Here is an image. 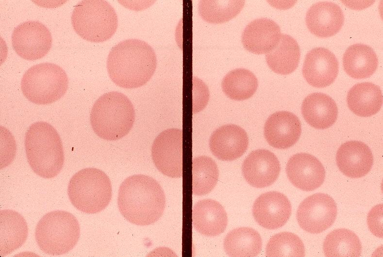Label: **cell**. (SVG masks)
I'll return each instance as SVG.
<instances>
[{"label": "cell", "mask_w": 383, "mask_h": 257, "mask_svg": "<svg viewBox=\"0 0 383 257\" xmlns=\"http://www.w3.org/2000/svg\"><path fill=\"white\" fill-rule=\"evenodd\" d=\"M157 58L153 48L144 41L128 39L120 41L110 50L106 67L109 76L119 87H140L154 74Z\"/></svg>", "instance_id": "cell-1"}, {"label": "cell", "mask_w": 383, "mask_h": 257, "mask_svg": "<svg viewBox=\"0 0 383 257\" xmlns=\"http://www.w3.org/2000/svg\"><path fill=\"white\" fill-rule=\"evenodd\" d=\"M117 205L128 221L138 225H148L162 216L166 196L155 179L145 175H135L128 177L120 185Z\"/></svg>", "instance_id": "cell-2"}, {"label": "cell", "mask_w": 383, "mask_h": 257, "mask_svg": "<svg viewBox=\"0 0 383 257\" xmlns=\"http://www.w3.org/2000/svg\"><path fill=\"white\" fill-rule=\"evenodd\" d=\"M24 145L28 162L35 174L50 179L60 173L65 161L64 148L51 125L44 121L32 124L26 132Z\"/></svg>", "instance_id": "cell-3"}, {"label": "cell", "mask_w": 383, "mask_h": 257, "mask_svg": "<svg viewBox=\"0 0 383 257\" xmlns=\"http://www.w3.org/2000/svg\"><path fill=\"white\" fill-rule=\"evenodd\" d=\"M135 111L128 97L122 93L104 94L95 102L90 114L92 128L100 138L116 141L127 135L133 127Z\"/></svg>", "instance_id": "cell-4"}, {"label": "cell", "mask_w": 383, "mask_h": 257, "mask_svg": "<svg viewBox=\"0 0 383 257\" xmlns=\"http://www.w3.org/2000/svg\"><path fill=\"white\" fill-rule=\"evenodd\" d=\"M112 193L111 182L108 176L93 167L76 173L67 187V194L72 205L87 214H95L104 209L110 202Z\"/></svg>", "instance_id": "cell-5"}, {"label": "cell", "mask_w": 383, "mask_h": 257, "mask_svg": "<svg viewBox=\"0 0 383 257\" xmlns=\"http://www.w3.org/2000/svg\"><path fill=\"white\" fill-rule=\"evenodd\" d=\"M35 239L39 248L50 256H60L71 250L80 236L78 221L71 213L61 210L50 211L37 223Z\"/></svg>", "instance_id": "cell-6"}, {"label": "cell", "mask_w": 383, "mask_h": 257, "mask_svg": "<svg viewBox=\"0 0 383 257\" xmlns=\"http://www.w3.org/2000/svg\"><path fill=\"white\" fill-rule=\"evenodd\" d=\"M71 18L75 32L83 39L93 42L108 40L118 26L116 11L105 0L80 1L75 5Z\"/></svg>", "instance_id": "cell-7"}, {"label": "cell", "mask_w": 383, "mask_h": 257, "mask_svg": "<svg viewBox=\"0 0 383 257\" xmlns=\"http://www.w3.org/2000/svg\"><path fill=\"white\" fill-rule=\"evenodd\" d=\"M20 84L23 95L29 101L45 105L64 96L68 89V79L60 66L46 62L30 67L23 74Z\"/></svg>", "instance_id": "cell-8"}, {"label": "cell", "mask_w": 383, "mask_h": 257, "mask_svg": "<svg viewBox=\"0 0 383 257\" xmlns=\"http://www.w3.org/2000/svg\"><path fill=\"white\" fill-rule=\"evenodd\" d=\"M151 157L157 169L172 178L183 176V130L176 128L166 129L154 139Z\"/></svg>", "instance_id": "cell-9"}, {"label": "cell", "mask_w": 383, "mask_h": 257, "mask_svg": "<svg viewBox=\"0 0 383 257\" xmlns=\"http://www.w3.org/2000/svg\"><path fill=\"white\" fill-rule=\"evenodd\" d=\"M16 53L27 60L41 59L50 51L52 36L48 28L38 21L29 20L17 25L11 36Z\"/></svg>", "instance_id": "cell-10"}, {"label": "cell", "mask_w": 383, "mask_h": 257, "mask_svg": "<svg viewBox=\"0 0 383 257\" xmlns=\"http://www.w3.org/2000/svg\"><path fill=\"white\" fill-rule=\"evenodd\" d=\"M337 215L334 200L329 195L316 193L304 199L297 212V219L300 227L305 231L320 233L334 223Z\"/></svg>", "instance_id": "cell-11"}, {"label": "cell", "mask_w": 383, "mask_h": 257, "mask_svg": "<svg viewBox=\"0 0 383 257\" xmlns=\"http://www.w3.org/2000/svg\"><path fill=\"white\" fill-rule=\"evenodd\" d=\"M291 211V205L287 197L276 191L260 195L252 207L255 221L268 229H275L284 225L289 219Z\"/></svg>", "instance_id": "cell-12"}, {"label": "cell", "mask_w": 383, "mask_h": 257, "mask_svg": "<svg viewBox=\"0 0 383 257\" xmlns=\"http://www.w3.org/2000/svg\"><path fill=\"white\" fill-rule=\"evenodd\" d=\"M339 64L335 55L323 47L313 48L306 54L302 67L303 77L310 85L323 88L336 78Z\"/></svg>", "instance_id": "cell-13"}, {"label": "cell", "mask_w": 383, "mask_h": 257, "mask_svg": "<svg viewBox=\"0 0 383 257\" xmlns=\"http://www.w3.org/2000/svg\"><path fill=\"white\" fill-rule=\"evenodd\" d=\"M242 174L252 186L262 188L272 184L278 178L281 167L276 155L265 149L251 152L244 161Z\"/></svg>", "instance_id": "cell-14"}, {"label": "cell", "mask_w": 383, "mask_h": 257, "mask_svg": "<svg viewBox=\"0 0 383 257\" xmlns=\"http://www.w3.org/2000/svg\"><path fill=\"white\" fill-rule=\"evenodd\" d=\"M286 172L292 184L305 191H313L324 182L325 170L315 156L306 153H297L288 160Z\"/></svg>", "instance_id": "cell-15"}, {"label": "cell", "mask_w": 383, "mask_h": 257, "mask_svg": "<svg viewBox=\"0 0 383 257\" xmlns=\"http://www.w3.org/2000/svg\"><path fill=\"white\" fill-rule=\"evenodd\" d=\"M301 132L298 117L287 111H279L270 115L264 126V135L267 143L278 149L288 148L299 140Z\"/></svg>", "instance_id": "cell-16"}, {"label": "cell", "mask_w": 383, "mask_h": 257, "mask_svg": "<svg viewBox=\"0 0 383 257\" xmlns=\"http://www.w3.org/2000/svg\"><path fill=\"white\" fill-rule=\"evenodd\" d=\"M248 145L246 132L233 124L220 127L213 132L209 140L212 154L219 160L225 161L240 157L247 150Z\"/></svg>", "instance_id": "cell-17"}, {"label": "cell", "mask_w": 383, "mask_h": 257, "mask_svg": "<svg viewBox=\"0 0 383 257\" xmlns=\"http://www.w3.org/2000/svg\"><path fill=\"white\" fill-rule=\"evenodd\" d=\"M281 35L280 28L274 21L259 18L246 26L242 34V42L244 48L250 52L266 54L277 46Z\"/></svg>", "instance_id": "cell-18"}, {"label": "cell", "mask_w": 383, "mask_h": 257, "mask_svg": "<svg viewBox=\"0 0 383 257\" xmlns=\"http://www.w3.org/2000/svg\"><path fill=\"white\" fill-rule=\"evenodd\" d=\"M336 161L339 170L351 178L366 176L371 170L373 156L369 147L364 143L350 141L339 147Z\"/></svg>", "instance_id": "cell-19"}, {"label": "cell", "mask_w": 383, "mask_h": 257, "mask_svg": "<svg viewBox=\"0 0 383 257\" xmlns=\"http://www.w3.org/2000/svg\"><path fill=\"white\" fill-rule=\"evenodd\" d=\"M305 21L308 30L314 35L328 37L337 33L344 22L341 8L331 1H320L308 10Z\"/></svg>", "instance_id": "cell-20"}, {"label": "cell", "mask_w": 383, "mask_h": 257, "mask_svg": "<svg viewBox=\"0 0 383 257\" xmlns=\"http://www.w3.org/2000/svg\"><path fill=\"white\" fill-rule=\"evenodd\" d=\"M192 223L195 229L207 236L222 233L228 224L225 209L218 202L211 199L197 202L192 209Z\"/></svg>", "instance_id": "cell-21"}, {"label": "cell", "mask_w": 383, "mask_h": 257, "mask_svg": "<svg viewBox=\"0 0 383 257\" xmlns=\"http://www.w3.org/2000/svg\"><path fill=\"white\" fill-rule=\"evenodd\" d=\"M301 113L305 121L316 129H326L336 121L338 108L334 100L322 93L308 95L301 105Z\"/></svg>", "instance_id": "cell-22"}, {"label": "cell", "mask_w": 383, "mask_h": 257, "mask_svg": "<svg viewBox=\"0 0 383 257\" xmlns=\"http://www.w3.org/2000/svg\"><path fill=\"white\" fill-rule=\"evenodd\" d=\"M0 256L11 254L26 241L28 227L24 218L12 209L0 211Z\"/></svg>", "instance_id": "cell-23"}, {"label": "cell", "mask_w": 383, "mask_h": 257, "mask_svg": "<svg viewBox=\"0 0 383 257\" xmlns=\"http://www.w3.org/2000/svg\"><path fill=\"white\" fill-rule=\"evenodd\" d=\"M347 104L356 115L369 117L377 113L383 104V95L378 85L370 82L357 83L348 93Z\"/></svg>", "instance_id": "cell-24"}, {"label": "cell", "mask_w": 383, "mask_h": 257, "mask_svg": "<svg viewBox=\"0 0 383 257\" xmlns=\"http://www.w3.org/2000/svg\"><path fill=\"white\" fill-rule=\"evenodd\" d=\"M343 65L346 73L355 79L369 77L378 65L377 56L370 46L361 43L350 46L345 52Z\"/></svg>", "instance_id": "cell-25"}, {"label": "cell", "mask_w": 383, "mask_h": 257, "mask_svg": "<svg viewBox=\"0 0 383 257\" xmlns=\"http://www.w3.org/2000/svg\"><path fill=\"white\" fill-rule=\"evenodd\" d=\"M300 56V47L290 35L282 34L277 46L266 55L268 67L274 72L288 75L298 67Z\"/></svg>", "instance_id": "cell-26"}, {"label": "cell", "mask_w": 383, "mask_h": 257, "mask_svg": "<svg viewBox=\"0 0 383 257\" xmlns=\"http://www.w3.org/2000/svg\"><path fill=\"white\" fill-rule=\"evenodd\" d=\"M224 249L230 257H255L261 252L262 242L254 229L241 227L231 230L225 237Z\"/></svg>", "instance_id": "cell-27"}, {"label": "cell", "mask_w": 383, "mask_h": 257, "mask_svg": "<svg viewBox=\"0 0 383 257\" xmlns=\"http://www.w3.org/2000/svg\"><path fill=\"white\" fill-rule=\"evenodd\" d=\"M222 89L230 98L243 100L250 98L256 92L258 80L250 71L236 68L228 72L221 82Z\"/></svg>", "instance_id": "cell-28"}, {"label": "cell", "mask_w": 383, "mask_h": 257, "mask_svg": "<svg viewBox=\"0 0 383 257\" xmlns=\"http://www.w3.org/2000/svg\"><path fill=\"white\" fill-rule=\"evenodd\" d=\"M323 251L326 257H359L362 245L357 236L352 231L337 229L331 232L323 243Z\"/></svg>", "instance_id": "cell-29"}, {"label": "cell", "mask_w": 383, "mask_h": 257, "mask_svg": "<svg viewBox=\"0 0 383 257\" xmlns=\"http://www.w3.org/2000/svg\"><path fill=\"white\" fill-rule=\"evenodd\" d=\"M219 171L215 161L210 157L201 156L192 160V192L196 195L210 193L218 180Z\"/></svg>", "instance_id": "cell-30"}, {"label": "cell", "mask_w": 383, "mask_h": 257, "mask_svg": "<svg viewBox=\"0 0 383 257\" xmlns=\"http://www.w3.org/2000/svg\"><path fill=\"white\" fill-rule=\"evenodd\" d=\"M244 0H200L199 13L207 22L218 24L231 20L242 10Z\"/></svg>", "instance_id": "cell-31"}, {"label": "cell", "mask_w": 383, "mask_h": 257, "mask_svg": "<svg viewBox=\"0 0 383 257\" xmlns=\"http://www.w3.org/2000/svg\"><path fill=\"white\" fill-rule=\"evenodd\" d=\"M266 257H304L305 247L296 234L283 232L272 236L266 249Z\"/></svg>", "instance_id": "cell-32"}, {"label": "cell", "mask_w": 383, "mask_h": 257, "mask_svg": "<svg viewBox=\"0 0 383 257\" xmlns=\"http://www.w3.org/2000/svg\"><path fill=\"white\" fill-rule=\"evenodd\" d=\"M16 145L11 133L3 126L0 127V169H3L14 160L16 154Z\"/></svg>", "instance_id": "cell-33"}, {"label": "cell", "mask_w": 383, "mask_h": 257, "mask_svg": "<svg viewBox=\"0 0 383 257\" xmlns=\"http://www.w3.org/2000/svg\"><path fill=\"white\" fill-rule=\"evenodd\" d=\"M193 112L195 113L202 110L206 106L209 98V92L205 84L196 77L193 79Z\"/></svg>", "instance_id": "cell-34"}, {"label": "cell", "mask_w": 383, "mask_h": 257, "mask_svg": "<svg viewBox=\"0 0 383 257\" xmlns=\"http://www.w3.org/2000/svg\"><path fill=\"white\" fill-rule=\"evenodd\" d=\"M383 204L377 205L369 211L367 223L370 232L375 236L383 238Z\"/></svg>", "instance_id": "cell-35"}]
</instances>
